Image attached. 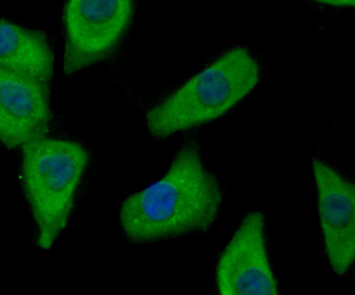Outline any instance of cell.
I'll return each mask as SVG.
<instances>
[{"mask_svg": "<svg viewBox=\"0 0 355 295\" xmlns=\"http://www.w3.org/2000/svg\"><path fill=\"white\" fill-rule=\"evenodd\" d=\"M216 280L221 295L279 294L261 213H250L236 229L220 256Z\"/></svg>", "mask_w": 355, "mask_h": 295, "instance_id": "5", "label": "cell"}, {"mask_svg": "<svg viewBox=\"0 0 355 295\" xmlns=\"http://www.w3.org/2000/svg\"><path fill=\"white\" fill-rule=\"evenodd\" d=\"M90 155L81 144L47 136L22 147V183L37 229V245L52 248L64 230Z\"/></svg>", "mask_w": 355, "mask_h": 295, "instance_id": "3", "label": "cell"}, {"mask_svg": "<svg viewBox=\"0 0 355 295\" xmlns=\"http://www.w3.org/2000/svg\"><path fill=\"white\" fill-rule=\"evenodd\" d=\"M51 85L0 69V140L15 150L47 136L52 121Z\"/></svg>", "mask_w": 355, "mask_h": 295, "instance_id": "7", "label": "cell"}, {"mask_svg": "<svg viewBox=\"0 0 355 295\" xmlns=\"http://www.w3.org/2000/svg\"><path fill=\"white\" fill-rule=\"evenodd\" d=\"M261 74L250 51L231 49L148 110L147 128L162 139L215 121L254 90Z\"/></svg>", "mask_w": 355, "mask_h": 295, "instance_id": "2", "label": "cell"}, {"mask_svg": "<svg viewBox=\"0 0 355 295\" xmlns=\"http://www.w3.org/2000/svg\"><path fill=\"white\" fill-rule=\"evenodd\" d=\"M130 0H71L64 10V72L71 75L106 60L119 47L132 24Z\"/></svg>", "mask_w": 355, "mask_h": 295, "instance_id": "4", "label": "cell"}, {"mask_svg": "<svg viewBox=\"0 0 355 295\" xmlns=\"http://www.w3.org/2000/svg\"><path fill=\"white\" fill-rule=\"evenodd\" d=\"M55 57L46 35L5 18L0 20V69L51 85Z\"/></svg>", "mask_w": 355, "mask_h": 295, "instance_id": "8", "label": "cell"}, {"mask_svg": "<svg viewBox=\"0 0 355 295\" xmlns=\"http://www.w3.org/2000/svg\"><path fill=\"white\" fill-rule=\"evenodd\" d=\"M325 253L334 272L347 274L355 260V187L327 163L312 162Z\"/></svg>", "mask_w": 355, "mask_h": 295, "instance_id": "6", "label": "cell"}, {"mask_svg": "<svg viewBox=\"0 0 355 295\" xmlns=\"http://www.w3.org/2000/svg\"><path fill=\"white\" fill-rule=\"evenodd\" d=\"M320 3L329 5L330 6H335V7L354 6V1H342V0H340V1H324V2H321Z\"/></svg>", "mask_w": 355, "mask_h": 295, "instance_id": "9", "label": "cell"}, {"mask_svg": "<svg viewBox=\"0 0 355 295\" xmlns=\"http://www.w3.org/2000/svg\"><path fill=\"white\" fill-rule=\"evenodd\" d=\"M223 201L217 177L195 141L183 144L162 178L123 203L120 224L135 244L204 233L216 222Z\"/></svg>", "mask_w": 355, "mask_h": 295, "instance_id": "1", "label": "cell"}]
</instances>
